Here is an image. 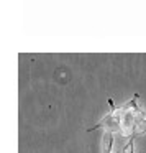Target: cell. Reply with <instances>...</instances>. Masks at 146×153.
<instances>
[{"instance_id": "cell-1", "label": "cell", "mask_w": 146, "mask_h": 153, "mask_svg": "<svg viewBox=\"0 0 146 153\" xmlns=\"http://www.w3.org/2000/svg\"><path fill=\"white\" fill-rule=\"evenodd\" d=\"M112 146H113L112 132L105 130V133H103V153H112Z\"/></svg>"}, {"instance_id": "cell-2", "label": "cell", "mask_w": 146, "mask_h": 153, "mask_svg": "<svg viewBox=\"0 0 146 153\" xmlns=\"http://www.w3.org/2000/svg\"><path fill=\"white\" fill-rule=\"evenodd\" d=\"M133 143H135V135H131V138H130L128 142H126V145L123 146V153H133V152H135Z\"/></svg>"}]
</instances>
